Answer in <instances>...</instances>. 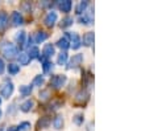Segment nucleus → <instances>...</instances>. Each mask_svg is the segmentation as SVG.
Here are the masks:
<instances>
[{"mask_svg": "<svg viewBox=\"0 0 149 131\" xmlns=\"http://www.w3.org/2000/svg\"><path fill=\"white\" fill-rule=\"evenodd\" d=\"M1 52H3V54H4V57L6 58H13L19 54V49H17V46L12 43H4L3 45H1Z\"/></svg>", "mask_w": 149, "mask_h": 131, "instance_id": "nucleus-1", "label": "nucleus"}, {"mask_svg": "<svg viewBox=\"0 0 149 131\" xmlns=\"http://www.w3.org/2000/svg\"><path fill=\"white\" fill-rule=\"evenodd\" d=\"M65 37L69 40V43H70V46L73 49H79L82 46L81 37H79V34L75 33V32H65Z\"/></svg>", "mask_w": 149, "mask_h": 131, "instance_id": "nucleus-2", "label": "nucleus"}, {"mask_svg": "<svg viewBox=\"0 0 149 131\" xmlns=\"http://www.w3.org/2000/svg\"><path fill=\"white\" fill-rule=\"evenodd\" d=\"M66 81H68V77L65 74H56L50 78V86L53 89H61L62 86H65Z\"/></svg>", "mask_w": 149, "mask_h": 131, "instance_id": "nucleus-3", "label": "nucleus"}, {"mask_svg": "<svg viewBox=\"0 0 149 131\" xmlns=\"http://www.w3.org/2000/svg\"><path fill=\"white\" fill-rule=\"evenodd\" d=\"M13 90H15L13 83H12L11 81H6V82L3 83V86H1V89H0V94L4 98H9L13 94Z\"/></svg>", "mask_w": 149, "mask_h": 131, "instance_id": "nucleus-4", "label": "nucleus"}, {"mask_svg": "<svg viewBox=\"0 0 149 131\" xmlns=\"http://www.w3.org/2000/svg\"><path fill=\"white\" fill-rule=\"evenodd\" d=\"M57 20H58V15H57V12L50 11V12L46 13L45 19H44V23H45L46 27H54V24L57 23Z\"/></svg>", "mask_w": 149, "mask_h": 131, "instance_id": "nucleus-5", "label": "nucleus"}, {"mask_svg": "<svg viewBox=\"0 0 149 131\" xmlns=\"http://www.w3.org/2000/svg\"><path fill=\"white\" fill-rule=\"evenodd\" d=\"M82 62H83V54H82V53L74 54L73 58H71V60L69 61V64H68V69L77 68V66H79Z\"/></svg>", "mask_w": 149, "mask_h": 131, "instance_id": "nucleus-6", "label": "nucleus"}, {"mask_svg": "<svg viewBox=\"0 0 149 131\" xmlns=\"http://www.w3.org/2000/svg\"><path fill=\"white\" fill-rule=\"evenodd\" d=\"M54 54H56V46L53 45V44H46L45 46H44V49H42V54L41 56H44L45 58H50L53 57Z\"/></svg>", "mask_w": 149, "mask_h": 131, "instance_id": "nucleus-7", "label": "nucleus"}, {"mask_svg": "<svg viewBox=\"0 0 149 131\" xmlns=\"http://www.w3.org/2000/svg\"><path fill=\"white\" fill-rule=\"evenodd\" d=\"M94 39H95L94 32H86V33L83 34V39H81V40H82V45L91 46L94 44Z\"/></svg>", "mask_w": 149, "mask_h": 131, "instance_id": "nucleus-8", "label": "nucleus"}, {"mask_svg": "<svg viewBox=\"0 0 149 131\" xmlns=\"http://www.w3.org/2000/svg\"><path fill=\"white\" fill-rule=\"evenodd\" d=\"M11 21H12V24H13L15 27H19V25H21V24L24 23L23 15L20 13L19 11H15V12H12V15H11Z\"/></svg>", "mask_w": 149, "mask_h": 131, "instance_id": "nucleus-9", "label": "nucleus"}, {"mask_svg": "<svg viewBox=\"0 0 149 131\" xmlns=\"http://www.w3.org/2000/svg\"><path fill=\"white\" fill-rule=\"evenodd\" d=\"M94 21L93 19V13H87V12H84L83 15L79 16V23L83 24V25H91Z\"/></svg>", "mask_w": 149, "mask_h": 131, "instance_id": "nucleus-10", "label": "nucleus"}, {"mask_svg": "<svg viewBox=\"0 0 149 131\" xmlns=\"http://www.w3.org/2000/svg\"><path fill=\"white\" fill-rule=\"evenodd\" d=\"M8 15L6 12H0V32H4L8 27Z\"/></svg>", "mask_w": 149, "mask_h": 131, "instance_id": "nucleus-11", "label": "nucleus"}, {"mask_svg": "<svg viewBox=\"0 0 149 131\" xmlns=\"http://www.w3.org/2000/svg\"><path fill=\"white\" fill-rule=\"evenodd\" d=\"M58 7H59V9H61L62 12L68 13V12H70V11H71L73 3H71L70 0H62V1H59V3H58Z\"/></svg>", "mask_w": 149, "mask_h": 131, "instance_id": "nucleus-12", "label": "nucleus"}, {"mask_svg": "<svg viewBox=\"0 0 149 131\" xmlns=\"http://www.w3.org/2000/svg\"><path fill=\"white\" fill-rule=\"evenodd\" d=\"M33 107H34V101L32 99H26L25 102H23L20 105V110L24 111V113H29Z\"/></svg>", "mask_w": 149, "mask_h": 131, "instance_id": "nucleus-13", "label": "nucleus"}, {"mask_svg": "<svg viewBox=\"0 0 149 131\" xmlns=\"http://www.w3.org/2000/svg\"><path fill=\"white\" fill-rule=\"evenodd\" d=\"M17 60H19L20 65H28L31 62V58H29L28 53H25V52H21V53L17 54Z\"/></svg>", "mask_w": 149, "mask_h": 131, "instance_id": "nucleus-14", "label": "nucleus"}, {"mask_svg": "<svg viewBox=\"0 0 149 131\" xmlns=\"http://www.w3.org/2000/svg\"><path fill=\"white\" fill-rule=\"evenodd\" d=\"M50 123H52V119L49 117H42L37 122V128H46V127H49Z\"/></svg>", "mask_w": 149, "mask_h": 131, "instance_id": "nucleus-15", "label": "nucleus"}, {"mask_svg": "<svg viewBox=\"0 0 149 131\" xmlns=\"http://www.w3.org/2000/svg\"><path fill=\"white\" fill-rule=\"evenodd\" d=\"M73 23H74V19H73V17H71V16H65L61 20V23H59V27L65 29V28H69V27L73 25Z\"/></svg>", "mask_w": 149, "mask_h": 131, "instance_id": "nucleus-16", "label": "nucleus"}, {"mask_svg": "<svg viewBox=\"0 0 149 131\" xmlns=\"http://www.w3.org/2000/svg\"><path fill=\"white\" fill-rule=\"evenodd\" d=\"M57 46L61 48L62 50L65 52V50H68V49L70 48V43H69V40L66 39V37H62V39H59V40L57 41Z\"/></svg>", "mask_w": 149, "mask_h": 131, "instance_id": "nucleus-17", "label": "nucleus"}, {"mask_svg": "<svg viewBox=\"0 0 149 131\" xmlns=\"http://www.w3.org/2000/svg\"><path fill=\"white\" fill-rule=\"evenodd\" d=\"M48 39V33L46 32H44V31H40V32H37L36 33V36L33 37V40L36 41L37 44H41V43H44V41Z\"/></svg>", "mask_w": 149, "mask_h": 131, "instance_id": "nucleus-18", "label": "nucleus"}, {"mask_svg": "<svg viewBox=\"0 0 149 131\" xmlns=\"http://www.w3.org/2000/svg\"><path fill=\"white\" fill-rule=\"evenodd\" d=\"M87 99H88V93L86 90H81L77 93V95H75L77 102H86Z\"/></svg>", "mask_w": 149, "mask_h": 131, "instance_id": "nucleus-19", "label": "nucleus"}, {"mask_svg": "<svg viewBox=\"0 0 149 131\" xmlns=\"http://www.w3.org/2000/svg\"><path fill=\"white\" fill-rule=\"evenodd\" d=\"M52 123H53V127L56 128V130H61V128L63 127V118H62V115L54 117V119Z\"/></svg>", "mask_w": 149, "mask_h": 131, "instance_id": "nucleus-20", "label": "nucleus"}, {"mask_svg": "<svg viewBox=\"0 0 149 131\" xmlns=\"http://www.w3.org/2000/svg\"><path fill=\"white\" fill-rule=\"evenodd\" d=\"M25 37H26L25 31H20V32H17V33H16L15 39H16V41H17V43H19L21 46H25Z\"/></svg>", "mask_w": 149, "mask_h": 131, "instance_id": "nucleus-21", "label": "nucleus"}, {"mask_svg": "<svg viewBox=\"0 0 149 131\" xmlns=\"http://www.w3.org/2000/svg\"><path fill=\"white\" fill-rule=\"evenodd\" d=\"M32 90H33V86L31 85H23L20 86V94L23 97H28V95L32 94Z\"/></svg>", "mask_w": 149, "mask_h": 131, "instance_id": "nucleus-22", "label": "nucleus"}, {"mask_svg": "<svg viewBox=\"0 0 149 131\" xmlns=\"http://www.w3.org/2000/svg\"><path fill=\"white\" fill-rule=\"evenodd\" d=\"M69 60V56L66 52H61V53L58 54V57H57V65H65L66 62H68Z\"/></svg>", "mask_w": 149, "mask_h": 131, "instance_id": "nucleus-23", "label": "nucleus"}, {"mask_svg": "<svg viewBox=\"0 0 149 131\" xmlns=\"http://www.w3.org/2000/svg\"><path fill=\"white\" fill-rule=\"evenodd\" d=\"M87 7H88V1H79V4L77 6V8H75V12L79 15V16H81L82 13H84V12H86Z\"/></svg>", "mask_w": 149, "mask_h": 131, "instance_id": "nucleus-24", "label": "nucleus"}, {"mask_svg": "<svg viewBox=\"0 0 149 131\" xmlns=\"http://www.w3.org/2000/svg\"><path fill=\"white\" fill-rule=\"evenodd\" d=\"M28 56L31 60H34V58H38L40 57V50L37 46H31L29 48V52H28Z\"/></svg>", "mask_w": 149, "mask_h": 131, "instance_id": "nucleus-25", "label": "nucleus"}, {"mask_svg": "<svg viewBox=\"0 0 149 131\" xmlns=\"http://www.w3.org/2000/svg\"><path fill=\"white\" fill-rule=\"evenodd\" d=\"M44 82H45V78H44V76H41V74H38V76H36V77L33 78V82H32V86H42L44 85Z\"/></svg>", "mask_w": 149, "mask_h": 131, "instance_id": "nucleus-26", "label": "nucleus"}, {"mask_svg": "<svg viewBox=\"0 0 149 131\" xmlns=\"http://www.w3.org/2000/svg\"><path fill=\"white\" fill-rule=\"evenodd\" d=\"M7 69H8V73L11 74V76H16L20 71V66L17 65V64H9Z\"/></svg>", "mask_w": 149, "mask_h": 131, "instance_id": "nucleus-27", "label": "nucleus"}, {"mask_svg": "<svg viewBox=\"0 0 149 131\" xmlns=\"http://www.w3.org/2000/svg\"><path fill=\"white\" fill-rule=\"evenodd\" d=\"M53 62L52 61H49V60H46V61H44L42 62V69H44V73H50L52 70H53Z\"/></svg>", "mask_w": 149, "mask_h": 131, "instance_id": "nucleus-28", "label": "nucleus"}, {"mask_svg": "<svg viewBox=\"0 0 149 131\" xmlns=\"http://www.w3.org/2000/svg\"><path fill=\"white\" fill-rule=\"evenodd\" d=\"M31 128V123L29 122H21L17 126V131H28Z\"/></svg>", "mask_w": 149, "mask_h": 131, "instance_id": "nucleus-29", "label": "nucleus"}, {"mask_svg": "<svg viewBox=\"0 0 149 131\" xmlns=\"http://www.w3.org/2000/svg\"><path fill=\"white\" fill-rule=\"evenodd\" d=\"M73 122L75 123V125L81 126L82 123H83V114H77V115H74V118H73Z\"/></svg>", "mask_w": 149, "mask_h": 131, "instance_id": "nucleus-30", "label": "nucleus"}, {"mask_svg": "<svg viewBox=\"0 0 149 131\" xmlns=\"http://www.w3.org/2000/svg\"><path fill=\"white\" fill-rule=\"evenodd\" d=\"M49 97H50V91L49 90H41L40 91V99L46 101Z\"/></svg>", "mask_w": 149, "mask_h": 131, "instance_id": "nucleus-31", "label": "nucleus"}, {"mask_svg": "<svg viewBox=\"0 0 149 131\" xmlns=\"http://www.w3.org/2000/svg\"><path fill=\"white\" fill-rule=\"evenodd\" d=\"M4 69H6V65H4V61L0 58V74H3Z\"/></svg>", "mask_w": 149, "mask_h": 131, "instance_id": "nucleus-32", "label": "nucleus"}, {"mask_svg": "<svg viewBox=\"0 0 149 131\" xmlns=\"http://www.w3.org/2000/svg\"><path fill=\"white\" fill-rule=\"evenodd\" d=\"M7 131H17V126H11L7 128Z\"/></svg>", "mask_w": 149, "mask_h": 131, "instance_id": "nucleus-33", "label": "nucleus"}, {"mask_svg": "<svg viewBox=\"0 0 149 131\" xmlns=\"http://www.w3.org/2000/svg\"><path fill=\"white\" fill-rule=\"evenodd\" d=\"M0 117H1V110H0Z\"/></svg>", "mask_w": 149, "mask_h": 131, "instance_id": "nucleus-34", "label": "nucleus"}, {"mask_svg": "<svg viewBox=\"0 0 149 131\" xmlns=\"http://www.w3.org/2000/svg\"><path fill=\"white\" fill-rule=\"evenodd\" d=\"M0 103H1V98H0Z\"/></svg>", "mask_w": 149, "mask_h": 131, "instance_id": "nucleus-35", "label": "nucleus"}]
</instances>
